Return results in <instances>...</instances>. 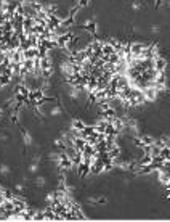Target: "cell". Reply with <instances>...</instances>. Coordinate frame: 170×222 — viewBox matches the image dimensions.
<instances>
[{
  "label": "cell",
  "instance_id": "cell-1",
  "mask_svg": "<svg viewBox=\"0 0 170 222\" xmlns=\"http://www.w3.org/2000/svg\"><path fill=\"white\" fill-rule=\"evenodd\" d=\"M23 140H24L26 145H30V143H32V137H30L29 132H23Z\"/></svg>",
  "mask_w": 170,
  "mask_h": 222
},
{
  "label": "cell",
  "instance_id": "cell-2",
  "mask_svg": "<svg viewBox=\"0 0 170 222\" xmlns=\"http://www.w3.org/2000/svg\"><path fill=\"white\" fill-rule=\"evenodd\" d=\"M59 113H61V108L59 106H55V108H51V110H50V114L51 116H58Z\"/></svg>",
  "mask_w": 170,
  "mask_h": 222
},
{
  "label": "cell",
  "instance_id": "cell-3",
  "mask_svg": "<svg viewBox=\"0 0 170 222\" xmlns=\"http://www.w3.org/2000/svg\"><path fill=\"white\" fill-rule=\"evenodd\" d=\"M0 172H2L3 175H7V174L10 172V169H8L7 166H2V167H0Z\"/></svg>",
  "mask_w": 170,
  "mask_h": 222
},
{
  "label": "cell",
  "instance_id": "cell-4",
  "mask_svg": "<svg viewBox=\"0 0 170 222\" xmlns=\"http://www.w3.org/2000/svg\"><path fill=\"white\" fill-rule=\"evenodd\" d=\"M43 184H45V179H43V177H39V179H37V185H39V187H42Z\"/></svg>",
  "mask_w": 170,
  "mask_h": 222
},
{
  "label": "cell",
  "instance_id": "cell-5",
  "mask_svg": "<svg viewBox=\"0 0 170 222\" xmlns=\"http://www.w3.org/2000/svg\"><path fill=\"white\" fill-rule=\"evenodd\" d=\"M141 8V3L140 2H135V3H133V10H140Z\"/></svg>",
  "mask_w": 170,
  "mask_h": 222
},
{
  "label": "cell",
  "instance_id": "cell-6",
  "mask_svg": "<svg viewBox=\"0 0 170 222\" xmlns=\"http://www.w3.org/2000/svg\"><path fill=\"white\" fill-rule=\"evenodd\" d=\"M35 171H37V164H32V166H30V172H35Z\"/></svg>",
  "mask_w": 170,
  "mask_h": 222
},
{
  "label": "cell",
  "instance_id": "cell-7",
  "mask_svg": "<svg viewBox=\"0 0 170 222\" xmlns=\"http://www.w3.org/2000/svg\"><path fill=\"white\" fill-rule=\"evenodd\" d=\"M167 3H168V7H170V0H168V2H167Z\"/></svg>",
  "mask_w": 170,
  "mask_h": 222
}]
</instances>
